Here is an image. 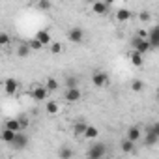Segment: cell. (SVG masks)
Masks as SVG:
<instances>
[{"instance_id":"6da1fadb","label":"cell","mask_w":159,"mask_h":159,"mask_svg":"<svg viewBox=\"0 0 159 159\" xmlns=\"http://www.w3.org/2000/svg\"><path fill=\"white\" fill-rule=\"evenodd\" d=\"M131 45H133V49L139 51L140 54H146L148 51L153 49L152 43H150V39H148V38H140V36H135V38L131 39Z\"/></svg>"},{"instance_id":"7a4b0ae2","label":"cell","mask_w":159,"mask_h":159,"mask_svg":"<svg viewBox=\"0 0 159 159\" xmlns=\"http://www.w3.org/2000/svg\"><path fill=\"white\" fill-rule=\"evenodd\" d=\"M28 142H30V137H28L26 133H23V131H17L15 140L11 142V146H13L15 150H25V148L28 146Z\"/></svg>"},{"instance_id":"3957f363","label":"cell","mask_w":159,"mask_h":159,"mask_svg":"<svg viewBox=\"0 0 159 159\" xmlns=\"http://www.w3.org/2000/svg\"><path fill=\"white\" fill-rule=\"evenodd\" d=\"M105 153H107V146H105V144H94V146L88 150L86 155H88L90 159H101Z\"/></svg>"},{"instance_id":"277c9868","label":"cell","mask_w":159,"mask_h":159,"mask_svg":"<svg viewBox=\"0 0 159 159\" xmlns=\"http://www.w3.org/2000/svg\"><path fill=\"white\" fill-rule=\"evenodd\" d=\"M92 83H94V86L103 88V86H107V84H109V75H107L105 71H96V73H94V77H92Z\"/></svg>"},{"instance_id":"5b68a950","label":"cell","mask_w":159,"mask_h":159,"mask_svg":"<svg viewBox=\"0 0 159 159\" xmlns=\"http://www.w3.org/2000/svg\"><path fill=\"white\" fill-rule=\"evenodd\" d=\"M30 96H32L34 101H45L47 96H49V88L47 86H36V88H32Z\"/></svg>"},{"instance_id":"8992f818","label":"cell","mask_w":159,"mask_h":159,"mask_svg":"<svg viewBox=\"0 0 159 159\" xmlns=\"http://www.w3.org/2000/svg\"><path fill=\"white\" fill-rule=\"evenodd\" d=\"M69 41H73V43H81L83 39H84V32H83V28H79V26H75V28H71L69 30Z\"/></svg>"},{"instance_id":"52a82bcc","label":"cell","mask_w":159,"mask_h":159,"mask_svg":"<svg viewBox=\"0 0 159 159\" xmlns=\"http://www.w3.org/2000/svg\"><path fill=\"white\" fill-rule=\"evenodd\" d=\"M107 8H109V4L105 2V0H96V2L92 4V11L98 13V15H105L107 13Z\"/></svg>"},{"instance_id":"ba28073f","label":"cell","mask_w":159,"mask_h":159,"mask_svg":"<svg viewBox=\"0 0 159 159\" xmlns=\"http://www.w3.org/2000/svg\"><path fill=\"white\" fill-rule=\"evenodd\" d=\"M81 99V90H79L77 86L75 88H67V92H66V101L67 103H75V101H79Z\"/></svg>"},{"instance_id":"9c48e42d","label":"cell","mask_w":159,"mask_h":159,"mask_svg":"<svg viewBox=\"0 0 159 159\" xmlns=\"http://www.w3.org/2000/svg\"><path fill=\"white\" fill-rule=\"evenodd\" d=\"M148 39H150V43H152V47H153V49H157V47H159V25H157V26H153V28L148 32Z\"/></svg>"},{"instance_id":"30bf717a","label":"cell","mask_w":159,"mask_h":159,"mask_svg":"<svg viewBox=\"0 0 159 159\" xmlns=\"http://www.w3.org/2000/svg\"><path fill=\"white\" fill-rule=\"evenodd\" d=\"M30 54H32L30 43H21L19 49H17V56H19V58H26V56H30Z\"/></svg>"},{"instance_id":"8fae6325","label":"cell","mask_w":159,"mask_h":159,"mask_svg":"<svg viewBox=\"0 0 159 159\" xmlns=\"http://www.w3.org/2000/svg\"><path fill=\"white\" fill-rule=\"evenodd\" d=\"M19 88V83L15 81V79H8V81L4 83V90H6V94H15V90Z\"/></svg>"},{"instance_id":"7c38bea8","label":"cell","mask_w":159,"mask_h":159,"mask_svg":"<svg viewBox=\"0 0 159 159\" xmlns=\"http://www.w3.org/2000/svg\"><path fill=\"white\" fill-rule=\"evenodd\" d=\"M36 39H39V43H41V45H49V43H52L51 34H49L47 30H39V32L36 34Z\"/></svg>"},{"instance_id":"4fadbf2b","label":"cell","mask_w":159,"mask_h":159,"mask_svg":"<svg viewBox=\"0 0 159 159\" xmlns=\"http://www.w3.org/2000/svg\"><path fill=\"white\" fill-rule=\"evenodd\" d=\"M15 135H17V131H13V129H10V127H4V131H2V140L8 142V144H11V142L15 140Z\"/></svg>"},{"instance_id":"5bb4252c","label":"cell","mask_w":159,"mask_h":159,"mask_svg":"<svg viewBox=\"0 0 159 159\" xmlns=\"http://www.w3.org/2000/svg\"><path fill=\"white\" fill-rule=\"evenodd\" d=\"M116 19H118L120 23H125V21H129V19H131V11H129V10H125V8H120V10L116 11Z\"/></svg>"},{"instance_id":"9a60e30c","label":"cell","mask_w":159,"mask_h":159,"mask_svg":"<svg viewBox=\"0 0 159 159\" xmlns=\"http://www.w3.org/2000/svg\"><path fill=\"white\" fill-rule=\"evenodd\" d=\"M6 127H10V129H13V131H23V124H21V120H17V118L8 120V122H6Z\"/></svg>"},{"instance_id":"2e32d148","label":"cell","mask_w":159,"mask_h":159,"mask_svg":"<svg viewBox=\"0 0 159 159\" xmlns=\"http://www.w3.org/2000/svg\"><path fill=\"white\" fill-rule=\"evenodd\" d=\"M45 111H47V114H56L60 111V105L56 101H47L45 103Z\"/></svg>"},{"instance_id":"e0dca14e","label":"cell","mask_w":159,"mask_h":159,"mask_svg":"<svg viewBox=\"0 0 159 159\" xmlns=\"http://www.w3.org/2000/svg\"><path fill=\"white\" fill-rule=\"evenodd\" d=\"M122 150H124L125 153H131V152H135V140H131V139H125V140H122Z\"/></svg>"},{"instance_id":"ac0fdd59","label":"cell","mask_w":159,"mask_h":159,"mask_svg":"<svg viewBox=\"0 0 159 159\" xmlns=\"http://www.w3.org/2000/svg\"><path fill=\"white\" fill-rule=\"evenodd\" d=\"M127 139H131V140H135V142H137V140L140 139V129H139V127H135V125H133V127H129V129H127Z\"/></svg>"},{"instance_id":"d6986e66","label":"cell","mask_w":159,"mask_h":159,"mask_svg":"<svg viewBox=\"0 0 159 159\" xmlns=\"http://www.w3.org/2000/svg\"><path fill=\"white\" fill-rule=\"evenodd\" d=\"M129 58H131V64H133V66H137V67L142 66V54H140L139 51H133Z\"/></svg>"},{"instance_id":"ffe728a7","label":"cell","mask_w":159,"mask_h":159,"mask_svg":"<svg viewBox=\"0 0 159 159\" xmlns=\"http://www.w3.org/2000/svg\"><path fill=\"white\" fill-rule=\"evenodd\" d=\"M86 124L84 122H77V124H73V131H75V135H84V131H86Z\"/></svg>"},{"instance_id":"44dd1931","label":"cell","mask_w":159,"mask_h":159,"mask_svg":"<svg viewBox=\"0 0 159 159\" xmlns=\"http://www.w3.org/2000/svg\"><path fill=\"white\" fill-rule=\"evenodd\" d=\"M157 140H159V137H157L153 131H150V129H148V135H146V140H144V142H146V146H153Z\"/></svg>"},{"instance_id":"7402d4cb","label":"cell","mask_w":159,"mask_h":159,"mask_svg":"<svg viewBox=\"0 0 159 159\" xmlns=\"http://www.w3.org/2000/svg\"><path fill=\"white\" fill-rule=\"evenodd\" d=\"M58 155H60V159H69V157H73V150L67 148V146H64V148L58 150Z\"/></svg>"},{"instance_id":"603a6c76","label":"cell","mask_w":159,"mask_h":159,"mask_svg":"<svg viewBox=\"0 0 159 159\" xmlns=\"http://www.w3.org/2000/svg\"><path fill=\"white\" fill-rule=\"evenodd\" d=\"M98 135H99V131H98V127H94V125H88L86 131H84V137H86V139H96Z\"/></svg>"},{"instance_id":"cb8c5ba5","label":"cell","mask_w":159,"mask_h":159,"mask_svg":"<svg viewBox=\"0 0 159 159\" xmlns=\"http://www.w3.org/2000/svg\"><path fill=\"white\" fill-rule=\"evenodd\" d=\"M77 84H79V79H77V77L69 75V77L66 79V86H67V88H75Z\"/></svg>"},{"instance_id":"d4e9b609","label":"cell","mask_w":159,"mask_h":159,"mask_svg":"<svg viewBox=\"0 0 159 159\" xmlns=\"http://www.w3.org/2000/svg\"><path fill=\"white\" fill-rule=\"evenodd\" d=\"M45 86L49 88V92H52V90H58V81H56V79H47Z\"/></svg>"},{"instance_id":"484cf974","label":"cell","mask_w":159,"mask_h":159,"mask_svg":"<svg viewBox=\"0 0 159 159\" xmlns=\"http://www.w3.org/2000/svg\"><path fill=\"white\" fill-rule=\"evenodd\" d=\"M51 52H52V54H60V52H62V45H60L58 41L51 43Z\"/></svg>"},{"instance_id":"4316f807","label":"cell","mask_w":159,"mask_h":159,"mask_svg":"<svg viewBox=\"0 0 159 159\" xmlns=\"http://www.w3.org/2000/svg\"><path fill=\"white\" fill-rule=\"evenodd\" d=\"M142 86H144L142 81H133V83H131V90H133V92H140Z\"/></svg>"},{"instance_id":"83f0119b","label":"cell","mask_w":159,"mask_h":159,"mask_svg":"<svg viewBox=\"0 0 159 159\" xmlns=\"http://www.w3.org/2000/svg\"><path fill=\"white\" fill-rule=\"evenodd\" d=\"M28 43H30V47H32V51H38V49H41V47H43V45L39 43V39H36V38H34V39H30Z\"/></svg>"},{"instance_id":"f1b7e54d","label":"cell","mask_w":159,"mask_h":159,"mask_svg":"<svg viewBox=\"0 0 159 159\" xmlns=\"http://www.w3.org/2000/svg\"><path fill=\"white\" fill-rule=\"evenodd\" d=\"M38 6H39V10H45V11H47V10L51 8V2H49V0H39Z\"/></svg>"},{"instance_id":"f546056e","label":"cell","mask_w":159,"mask_h":159,"mask_svg":"<svg viewBox=\"0 0 159 159\" xmlns=\"http://www.w3.org/2000/svg\"><path fill=\"white\" fill-rule=\"evenodd\" d=\"M0 43H2V45H8V43H10V36H8L6 32L0 34Z\"/></svg>"},{"instance_id":"4dcf8cb0","label":"cell","mask_w":159,"mask_h":159,"mask_svg":"<svg viewBox=\"0 0 159 159\" xmlns=\"http://www.w3.org/2000/svg\"><path fill=\"white\" fill-rule=\"evenodd\" d=\"M150 19H152V15H150L148 11H142V13H140V21H144V23H146V21H150Z\"/></svg>"},{"instance_id":"1f68e13d","label":"cell","mask_w":159,"mask_h":159,"mask_svg":"<svg viewBox=\"0 0 159 159\" xmlns=\"http://www.w3.org/2000/svg\"><path fill=\"white\" fill-rule=\"evenodd\" d=\"M150 131H153V133H155V135L159 137V122H157V124H153V125L150 127Z\"/></svg>"},{"instance_id":"d6a6232c","label":"cell","mask_w":159,"mask_h":159,"mask_svg":"<svg viewBox=\"0 0 159 159\" xmlns=\"http://www.w3.org/2000/svg\"><path fill=\"white\" fill-rule=\"evenodd\" d=\"M105 2H107V4L111 6V4H114V2H116V0H105Z\"/></svg>"},{"instance_id":"836d02e7","label":"cell","mask_w":159,"mask_h":159,"mask_svg":"<svg viewBox=\"0 0 159 159\" xmlns=\"http://www.w3.org/2000/svg\"><path fill=\"white\" fill-rule=\"evenodd\" d=\"M84 2H88V4H94V2H96V0H84Z\"/></svg>"}]
</instances>
